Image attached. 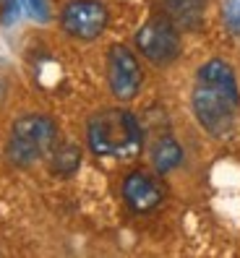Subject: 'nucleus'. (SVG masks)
Here are the masks:
<instances>
[{
  "instance_id": "9d476101",
  "label": "nucleus",
  "mask_w": 240,
  "mask_h": 258,
  "mask_svg": "<svg viewBox=\"0 0 240 258\" xmlns=\"http://www.w3.org/2000/svg\"><path fill=\"white\" fill-rule=\"evenodd\" d=\"M81 167V149L76 144H55L50 151V172L57 177H71Z\"/></svg>"
},
{
  "instance_id": "f8f14e48",
  "label": "nucleus",
  "mask_w": 240,
  "mask_h": 258,
  "mask_svg": "<svg viewBox=\"0 0 240 258\" xmlns=\"http://www.w3.org/2000/svg\"><path fill=\"white\" fill-rule=\"evenodd\" d=\"M222 21L232 37H240V0H227L222 8Z\"/></svg>"
},
{
  "instance_id": "423d86ee",
  "label": "nucleus",
  "mask_w": 240,
  "mask_h": 258,
  "mask_svg": "<svg viewBox=\"0 0 240 258\" xmlns=\"http://www.w3.org/2000/svg\"><path fill=\"white\" fill-rule=\"evenodd\" d=\"M144 84V71L139 57L126 44H112L107 50V86L117 102L136 99Z\"/></svg>"
},
{
  "instance_id": "20e7f679",
  "label": "nucleus",
  "mask_w": 240,
  "mask_h": 258,
  "mask_svg": "<svg viewBox=\"0 0 240 258\" xmlns=\"http://www.w3.org/2000/svg\"><path fill=\"white\" fill-rule=\"evenodd\" d=\"M136 50L144 55L152 66L167 68L183 52V39H180V29L164 16H152L144 21L136 32Z\"/></svg>"
},
{
  "instance_id": "6e6552de",
  "label": "nucleus",
  "mask_w": 240,
  "mask_h": 258,
  "mask_svg": "<svg viewBox=\"0 0 240 258\" xmlns=\"http://www.w3.org/2000/svg\"><path fill=\"white\" fill-rule=\"evenodd\" d=\"M162 13L183 32H199L206 19L209 0H159Z\"/></svg>"
},
{
  "instance_id": "39448f33",
  "label": "nucleus",
  "mask_w": 240,
  "mask_h": 258,
  "mask_svg": "<svg viewBox=\"0 0 240 258\" xmlns=\"http://www.w3.org/2000/svg\"><path fill=\"white\" fill-rule=\"evenodd\" d=\"M110 24V11L99 0H71L60 11V29L81 42H94Z\"/></svg>"
},
{
  "instance_id": "f257e3e1",
  "label": "nucleus",
  "mask_w": 240,
  "mask_h": 258,
  "mask_svg": "<svg viewBox=\"0 0 240 258\" xmlns=\"http://www.w3.org/2000/svg\"><path fill=\"white\" fill-rule=\"evenodd\" d=\"M191 110L212 139L230 136L240 112V86L235 68L227 60L212 57L199 66L191 92Z\"/></svg>"
},
{
  "instance_id": "7ed1b4c3",
  "label": "nucleus",
  "mask_w": 240,
  "mask_h": 258,
  "mask_svg": "<svg viewBox=\"0 0 240 258\" xmlns=\"http://www.w3.org/2000/svg\"><path fill=\"white\" fill-rule=\"evenodd\" d=\"M57 144V125L47 115H21L11 128L6 157L13 167H32L50 157Z\"/></svg>"
},
{
  "instance_id": "9b49d317",
  "label": "nucleus",
  "mask_w": 240,
  "mask_h": 258,
  "mask_svg": "<svg viewBox=\"0 0 240 258\" xmlns=\"http://www.w3.org/2000/svg\"><path fill=\"white\" fill-rule=\"evenodd\" d=\"M21 8L29 13V19H34L39 24H47L50 21V0H19Z\"/></svg>"
},
{
  "instance_id": "1a4fd4ad",
  "label": "nucleus",
  "mask_w": 240,
  "mask_h": 258,
  "mask_svg": "<svg viewBox=\"0 0 240 258\" xmlns=\"http://www.w3.org/2000/svg\"><path fill=\"white\" fill-rule=\"evenodd\" d=\"M149 157H152L154 172L170 175L172 170H177V167L183 164V146L177 144L175 136H159V139L152 144Z\"/></svg>"
},
{
  "instance_id": "f03ea898",
  "label": "nucleus",
  "mask_w": 240,
  "mask_h": 258,
  "mask_svg": "<svg viewBox=\"0 0 240 258\" xmlns=\"http://www.w3.org/2000/svg\"><path fill=\"white\" fill-rule=\"evenodd\" d=\"M86 146L102 159H136L144 149V128L131 110H99L86 123Z\"/></svg>"
},
{
  "instance_id": "0eeeda50",
  "label": "nucleus",
  "mask_w": 240,
  "mask_h": 258,
  "mask_svg": "<svg viewBox=\"0 0 240 258\" xmlns=\"http://www.w3.org/2000/svg\"><path fill=\"white\" fill-rule=\"evenodd\" d=\"M120 196H123L126 206L133 214H149L162 206L164 201V188L162 183L149 175L146 170H133L123 177V185H120Z\"/></svg>"
}]
</instances>
